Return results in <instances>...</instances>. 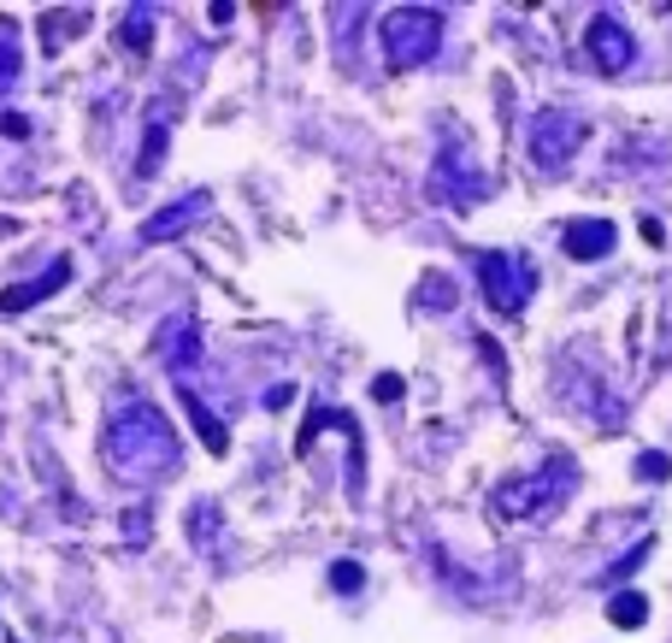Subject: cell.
Listing matches in <instances>:
<instances>
[{"label":"cell","mask_w":672,"mask_h":643,"mask_svg":"<svg viewBox=\"0 0 672 643\" xmlns=\"http://www.w3.org/2000/svg\"><path fill=\"white\" fill-rule=\"evenodd\" d=\"M478 283H484V296H490L502 313H520L525 301L537 296V266H531L525 254L484 248V254H478Z\"/></svg>","instance_id":"cell-3"},{"label":"cell","mask_w":672,"mask_h":643,"mask_svg":"<svg viewBox=\"0 0 672 643\" xmlns=\"http://www.w3.org/2000/svg\"><path fill=\"white\" fill-rule=\"evenodd\" d=\"M148 42H153V19H148V12H136V19L125 24V47H136V54H148Z\"/></svg>","instance_id":"cell-16"},{"label":"cell","mask_w":672,"mask_h":643,"mask_svg":"<svg viewBox=\"0 0 672 643\" xmlns=\"http://www.w3.org/2000/svg\"><path fill=\"white\" fill-rule=\"evenodd\" d=\"M195 218H206V195H183V201H171V207H160L153 218H142V243H171L178 231H189Z\"/></svg>","instance_id":"cell-8"},{"label":"cell","mask_w":672,"mask_h":643,"mask_svg":"<svg viewBox=\"0 0 672 643\" xmlns=\"http://www.w3.org/2000/svg\"><path fill=\"white\" fill-rule=\"evenodd\" d=\"M608 620H614V625H626V632H631V625H643V620H649V602L637 597V590H619V597L608 602Z\"/></svg>","instance_id":"cell-14"},{"label":"cell","mask_w":672,"mask_h":643,"mask_svg":"<svg viewBox=\"0 0 672 643\" xmlns=\"http://www.w3.org/2000/svg\"><path fill=\"white\" fill-rule=\"evenodd\" d=\"M372 396H377V401H402V378H395V372H384V378L372 384Z\"/></svg>","instance_id":"cell-19"},{"label":"cell","mask_w":672,"mask_h":643,"mask_svg":"<svg viewBox=\"0 0 672 643\" xmlns=\"http://www.w3.org/2000/svg\"><path fill=\"white\" fill-rule=\"evenodd\" d=\"M360 585H366V572H360V561H337V567H331V590H342V597H354Z\"/></svg>","instance_id":"cell-15"},{"label":"cell","mask_w":672,"mask_h":643,"mask_svg":"<svg viewBox=\"0 0 672 643\" xmlns=\"http://www.w3.org/2000/svg\"><path fill=\"white\" fill-rule=\"evenodd\" d=\"M19 72H24V60H19V24L0 19V100L19 89Z\"/></svg>","instance_id":"cell-12"},{"label":"cell","mask_w":672,"mask_h":643,"mask_svg":"<svg viewBox=\"0 0 672 643\" xmlns=\"http://www.w3.org/2000/svg\"><path fill=\"white\" fill-rule=\"evenodd\" d=\"M160 361L178 372V378L201 361V331H195V319H171V325L160 331Z\"/></svg>","instance_id":"cell-9"},{"label":"cell","mask_w":672,"mask_h":643,"mask_svg":"<svg viewBox=\"0 0 672 643\" xmlns=\"http://www.w3.org/2000/svg\"><path fill=\"white\" fill-rule=\"evenodd\" d=\"M430 195L448 201V207H478L484 201V172H472L460 154H442L437 172H430Z\"/></svg>","instance_id":"cell-5"},{"label":"cell","mask_w":672,"mask_h":643,"mask_svg":"<svg viewBox=\"0 0 672 643\" xmlns=\"http://www.w3.org/2000/svg\"><path fill=\"white\" fill-rule=\"evenodd\" d=\"M65 283H72V260H54L42 278L12 283V290H0V313H24V308H36V301H47L54 290H65Z\"/></svg>","instance_id":"cell-7"},{"label":"cell","mask_w":672,"mask_h":643,"mask_svg":"<svg viewBox=\"0 0 672 643\" xmlns=\"http://www.w3.org/2000/svg\"><path fill=\"white\" fill-rule=\"evenodd\" d=\"M100 454L118 479H160V472L178 467V431L171 419L153 408V401H118L107 419V437H100Z\"/></svg>","instance_id":"cell-1"},{"label":"cell","mask_w":672,"mask_h":643,"mask_svg":"<svg viewBox=\"0 0 672 643\" xmlns=\"http://www.w3.org/2000/svg\"><path fill=\"white\" fill-rule=\"evenodd\" d=\"M12 643H19V637H12Z\"/></svg>","instance_id":"cell-20"},{"label":"cell","mask_w":672,"mask_h":643,"mask_svg":"<svg viewBox=\"0 0 672 643\" xmlns=\"http://www.w3.org/2000/svg\"><path fill=\"white\" fill-rule=\"evenodd\" d=\"M125 537H130V544H142V537H148V507H130V514H125Z\"/></svg>","instance_id":"cell-18"},{"label":"cell","mask_w":672,"mask_h":643,"mask_svg":"<svg viewBox=\"0 0 672 643\" xmlns=\"http://www.w3.org/2000/svg\"><path fill=\"white\" fill-rule=\"evenodd\" d=\"M614 243H619V231L608 218H578V225H566V254H573V260H601Z\"/></svg>","instance_id":"cell-10"},{"label":"cell","mask_w":672,"mask_h":643,"mask_svg":"<svg viewBox=\"0 0 672 643\" xmlns=\"http://www.w3.org/2000/svg\"><path fill=\"white\" fill-rule=\"evenodd\" d=\"M590 60H596V72H608V77H619L626 72V65L637 60V42H631V30L619 24V19H608V12H601V19H590Z\"/></svg>","instance_id":"cell-6"},{"label":"cell","mask_w":672,"mask_h":643,"mask_svg":"<svg viewBox=\"0 0 672 643\" xmlns=\"http://www.w3.org/2000/svg\"><path fill=\"white\" fill-rule=\"evenodd\" d=\"M178 396H183V414H189V419H195V431H201V443H206V449H213V454H224V449H231V431H224V426H218V419H213V414H206V401H201L195 390H178Z\"/></svg>","instance_id":"cell-11"},{"label":"cell","mask_w":672,"mask_h":643,"mask_svg":"<svg viewBox=\"0 0 672 643\" xmlns=\"http://www.w3.org/2000/svg\"><path fill=\"white\" fill-rule=\"evenodd\" d=\"M584 137H590V125H584L578 112L543 107L537 118H531V165H543V172H561V165L584 148Z\"/></svg>","instance_id":"cell-4"},{"label":"cell","mask_w":672,"mask_h":643,"mask_svg":"<svg viewBox=\"0 0 672 643\" xmlns=\"http://www.w3.org/2000/svg\"><path fill=\"white\" fill-rule=\"evenodd\" d=\"M166 148H171V130L160 125V118H153L148 125V137H142V160H136V178H153L166 165Z\"/></svg>","instance_id":"cell-13"},{"label":"cell","mask_w":672,"mask_h":643,"mask_svg":"<svg viewBox=\"0 0 672 643\" xmlns=\"http://www.w3.org/2000/svg\"><path fill=\"white\" fill-rule=\"evenodd\" d=\"M637 479H649V484H661V479H672V461H666V454H643V461H637Z\"/></svg>","instance_id":"cell-17"},{"label":"cell","mask_w":672,"mask_h":643,"mask_svg":"<svg viewBox=\"0 0 672 643\" xmlns=\"http://www.w3.org/2000/svg\"><path fill=\"white\" fill-rule=\"evenodd\" d=\"M377 36H384L390 65H425L442 47V12L437 7H395V12H384Z\"/></svg>","instance_id":"cell-2"}]
</instances>
